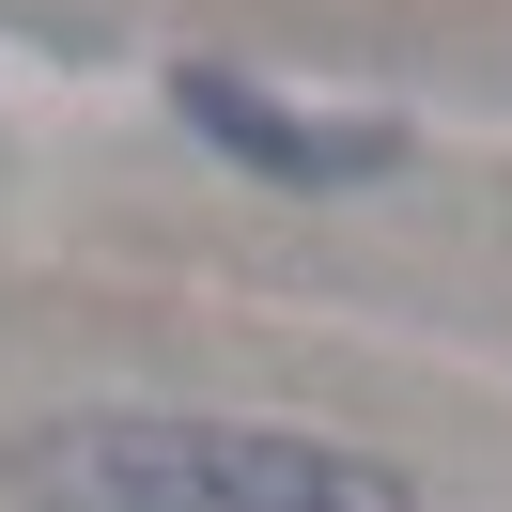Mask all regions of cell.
Instances as JSON below:
<instances>
[{
  "instance_id": "2",
  "label": "cell",
  "mask_w": 512,
  "mask_h": 512,
  "mask_svg": "<svg viewBox=\"0 0 512 512\" xmlns=\"http://www.w3.org/2000/svg\"><path fill=\"white\" fill-rule=\"evenodd\" d=\"M171 109H187L218 156H249V171H280V187H388V171L419 156L404 125H311V109H264L233 63H171Z\"/></svg>"
},
{
  "instance_id": "1",
  "label": "cell",
  "mask_w": 512,
  "mask_h": 512,
  "mask_svg": "<svg viewBox=\"0 0 512 512\" xmlns=\"http://www.w3.org/2000/svg\"><path fill=\"white\" fill-rule=\"evenodd\" d=\"M47 512H419L404 466L342 435H280V419H140V404H94V419H47L16 450Z\"/></svg>"
}]
</instances>
